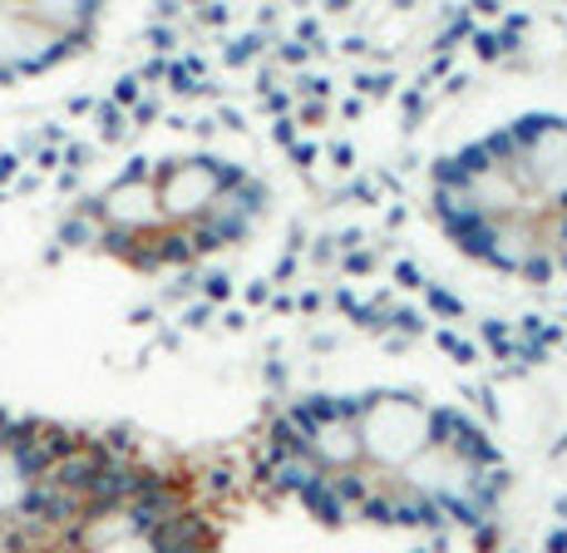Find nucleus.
Wrapping results in <instances>:
<instances>
[{"mask_svg":"<svg viewBox=\"0 0 567 553\" xmlns=\"http://www.w3.org/2000/svg\"><path fill=\"white\" fill-rule=\"evenodd\" d=\"M16 164H20L16 154H0V178H6V173H16Z\"/></svg>","mask_w":567,"mask_h":553,"instance_id":"3","label":"nucleus"},{"mask_svg":"<svg viewBox=\"0 0 567 553\" xmlns=\"http://www.w3.org/2000/svg\"><path fill=\"white\" fill-rule=\"evenodd\" d=\"M60 243H64V247H94V243H100V223H90V218H80V213H70V218L60 223Z\"/></svg>","mask_w":567,"mask_h":553,"instance_id":"2","label":"nucleus"},{"mask_svg":"<svg viewBox=\"0 0 567 553\" xmlns=\"http://www.w3.org/2000/svg\"><path fill=\"white\" fill-rule=\"evenodd\" d=\"M198 553H213V549H198Z\"/></svg>","mask_w":567,"mask_h":553,"instance_id":"4","label":"nucleus"},{"mask_svg":"<svg viewBox=\"0 0 567 553\" xmlns=\"http://www.w3.org/2000/svg\"><path fill=\"white\" fill-rule=\"evenodd\" d=\"M144 544L148 553H198L207 549V524L198 514H173V519H163Z\"/></svg>","mask_w":567,"mask_h":553,"instance_id":"1","label":"nucleus"}]
</instances>
